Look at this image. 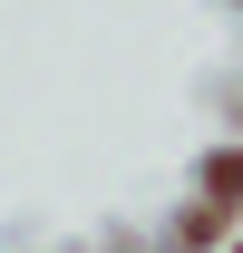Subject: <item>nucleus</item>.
Instances as JSON below:
<instances>
[{"label":"nucleus","instance_id":"obj_1","mask_svg":"<svg viewBox=\"0 0 243 253\" xmlns=\"http://www.w3.org/2000/svg\"><path fill=\"white\" fill-rule=\"evenodd\" d=\"M204 185L224 195V205H234V195H243V156H214V166H204Z\"/></svg>","mask_w":243,"mask_h":253},{"label":"nucleus","instance_id":"obj_2","mask_svg":"<svg viewBox=\"0 0 243 253\" xmlns=\"http://www.w3.org/2000/svg\"><path fill=\"white\" fill-rule=\"evenodd\" d=\"M234 253H243V244H234Z\"/></svg>","mask_w":243,"mask_h":253}]
</instances>
